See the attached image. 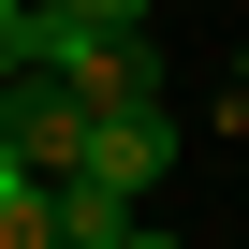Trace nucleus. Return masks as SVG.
I'll return each mask as SVG.
<instances>
[{"label":"nucleus","mask_w":249,"mask_h":249,"mask_svg":"<svg viewBox=\"0 0 249 249\" xmlns=\"http://www.w3.org/2000/svg\"><path fill=\"white\" fill-rule=\"evenodd\" d=\"M234 117H249V44H234Z\"/></svg>","instance_id":"423d86ee"},{"label":"nucleus","mask_w":249,"mask_h":249,"mask_svg":"<svg viewBox=\"0 0 249 249\" xmlns=\"http://www.w3.org/2000/svg\"><path fill=\"white\" fill-rule=\"evenodd\" d=\"M73 176H103V191H161L176 176V103L147 88V103H88V161Z\"/></svg>","instance_id":"f257e3e1"},{"label":"nucleus","mask_w":249,"mask_h":249,"mask_svg":"<svg viewBox=\"0 0 249 249\" xmlns=\"http://www.w3.org/2000/svg\"><path fill=\"white\" fill-rule=\"evenodd\" d=\"M59 15H88V30H117V15H147V0H59Z\"/></svg>","instance_id":"39448f33"},{"label":"nucleus","mask_w":249,"mask_h":249,"mask_svg":"<svg viewBox=\"0 0 249 249\" xmlns=\"http://www.w3.org/2000/svg\"><path fill=\"white\" fill-rule=\"evenodd\" d=\"M44 234H59V249H147V191H103V176H44Z\"/></svg>","instance_id":"f03ea898"},{"label":"nucleus","mask_w":249,"mask_h":249,"mask_svg":"<svg viewBox=\"0 0 249 249\" xmlns=\"http://www.w3.org/2000/svg\"><path fill=\"white\" fill-rule=\"evenodd\" d=\"M0 249H44V161L0 147Z\"/></svg>","instance_id":"7ed1b4c3"},{"label":"nucleus","mask_w":249,"mask_h":249,"mask_svg":"<svg viewBox=\"0 0 249 249\" xmlns=\"http://www.w3.org/2000/svg\"><path fill=\"white\" fill-rule=\"evenodd\" d=\"M30 59V0H0V73H15Z\"/></svg>","instance_id":"20e7f679"}]
</instances>
